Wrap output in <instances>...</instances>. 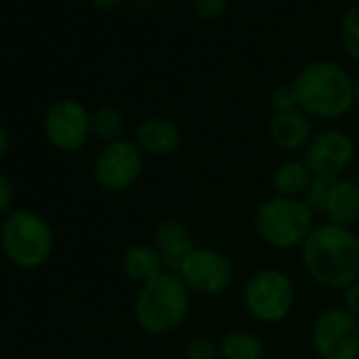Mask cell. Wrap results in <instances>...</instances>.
Here are the masks:
<instances>
[{"label": "cell", "mask_w": 359, "mask_h": 359, "mask_svg": "<svg viewBox=\"0 0 359 359\" xmlns=\"http://www.w3.org/2000/svg\"><path fill=\"white\" fill-rule=\"evenodd\" d=\"M193 296L216 298L231 290L235 283L233 260L216 248H195L189 258L173 271Z\"/></svg>", "instance_id": "cell-8"}, {"label": "cell", "mask_w": 359, "mask_h": 359, "mask_svg": "<svg viewBox=\"0 0 359 359\" xmlns=\"http://www.w3.org/2000/svg\"><path fill=\"white\" fill-rule=\"evenodd\" d=\"M357 156L359 152L351 133L336 127L315 131L306 150L302 152V158L313 175L323 177H344V173L355 167Z\"/></svg>", "instance_id": "cell-10"}, {"label": "cell", "mask_w": 359, "mask_h": 359, "mask_svg": "<svg viewBox=\"0 0 359 359\" xmlns=\"http://www.w3.org/2000/svg\"><path fill=\"white\" fill-rule=\"evenodd\" d=\"M311 348L317 359H359V319L342 304L321 309L311 323Z\"/></svg>", "instance_id": "cell-7"}, {"label": "cell", "mask_w": 359, "mask_h": 359, "mask_svg": "<svg viewBox=\"0 0 359 359\" xmlns=\"http://www.w3.org/2000/svg\"><path fill=\"white\" fill-rule=\"evenodd\" d=\"M241 298L254 321L277 325L285 321L296 306V285L283 269L262 266L245 279Z\"/></svg>", "instance_id": "cell-6"}, {"label": "cell", "mask_w": 359, "mask_h": 359, "mask_svg": "<svg viewBox=\"0 0 359 359\" xmlns=\"http://www.w3.org/2000/svg\"><path fill=\"white\" fill-rule=\"evenodd\" d=\"M0 248L18 269H41L55 250V233L49 220L30 210H13L0 224Z\"/></svg>", "instance_id": "cell-5"}, {"label": "cell", "mask_w": 359, "mask_h": 359, "mask_svg": "<svg viewBox=\"0 0 359 359\" xmlns=\"http://www.w3.org/2000/svg\"><path fill=\"white\" fill-rule=\"evenodd\" d=\"M146 154L129 137L104 144L93 163L95 184L106 193H125L144 173Z\"/></svg>", "instance_id": "cell-9"}, {"label": "cell", "mask_w": 359, "mask_h": 359, "mask_svg": "<svg viewBox=\"0 0 359 359\" xmlns=\"http://www.w3.org/2000/svg\"><path fill=\"white\" fill-rule=\"evenodd\" d=\"M222 359H266V346L262 338L250 330H231L220 340Z\"/></svg>", "instance_id": "cell-18"}, {"label": "cell", "mask_w": 359, "mask_h": 359, "mask_svg": "<svg viewBox=\"0 0 359 359\" xmlns=\"http://www.w3.org/2000/svg\"><path fill=\"white\" fill-rule=\"evenodd\" d=\"M306 277L321 290L344 292L359 279V235L332 222H317L298 250Z\"/></svg>", "instance_id": "cell-1"}, {"label": "cell", "mask_w": 359, "mask_h": 359, "mask_svg": "<svg viewBox=\"0 0 359 359\" xmlns=\"http://www.w3.org/2000/svg\"><path fill=\"white\" fill-rule=\"evenodd\" d=\"M325 222L353 229L359 222V182L355 177H338L330 191L325 210L321 214Z\"/></svg>", "instance_id": "cell-15"}, {"label": "cell", "mask_w": 359, "mask_h": 359, "mask_svg": "<svg viewBox=\"0 0 359 359\" xmlns=\"http://www.w3.org/2000/svg\"><path fill=\"white\" fill-rule=\"evenodd\" d=\"M317 226V214L304 199L271 195L254 212V231L258 239L277 252L300 250Z\"/></svg>", "instance_id": "cell-4"}, {"label": "cell", "mask_w": 359, "mask_h": 359, "mask_svg": "<svg viewBox=\"0 0 359 359\" xmlns=\"http://www.w3.org/2000/svg\"><path fill=\"white\" fill-rule=\"evenodd\" d=\"M342 306L359 319V279L342 292Z\"/></svg>", "instance_id": "cell-26"}, {"label": "cell", "mask_w": 359, "mask_h": 359, "mask_svg": "<svg viewBox=\"0 0 359 359\" xmlns=\"http://www.w3.org/2000/svg\"><path fill=\"white\" fill-rule=\"evenodd\" d=\"M121 269H123L125 277L140 287L154 281L163 273H167V266L152 243L150 245L135 243V245L127 248L121 258Z\"/></svg>", "instance_id": "cell-17"}, {"label": "cell", "mask_w": 359, "mask_h": 359, "mask_svg": "<svg viewBox=\"0 0 359 359\" xmlns=\"http://www.w3.org/2000/svg\"><path fill=\"white\" fill-rule=\"evenodd\" d=\"M13 201H15V187L5 173H0V216H9L13 212Z\"/></svg>", "instance_id": "cell-25"}, {"label": "cell", "mask_w": 359, "mask_h": 359, "mask_svg": "<svg viewBox=\"0 0 359 359\" xmlns=\"http://www.w3.org/2000/svg\"><path fill=\"white\" fill-rule=\"evenodd\" d=\"M353 93H355V106L359 108V70L353 74Z\"/></svg>", "instance_id": "cell-29"}, {"label": "cell", "mask_w": 359, "mask_h": 359, "mask_svg": "<svg viewBox=\"0 0 359 359\" xmlns=\"http://www.w3.org/2000/svg\"><path fill=\"white\" fill-rule=\"evenodd\" d=\"M133 3H137V5H144V7H150V5H158L161 0H133Z\"/></svg>", "instance_id": "cell-30"}, {"label": "cell", "mask_w": 359, "mask_h": 359, "mask_svg": "<svg viewBox=\"0 0 359 359\" xmlns=\"http://www.w3.org/2000/svg\"><path fill=\"white\" fill-rule=\"evenodd\" d=\"M313 135H315L313 118L306 112H302L300 108L273 112V116L269 121L271 144L290 156L304 152Z\"/></svg>", "instance_id": "cell-12"}, {"label": "cell", "mask_w": 359, "mask_h": 359, "mask_svg": "<svg viewBox=\"0 0 359 359\" xmlns=\"http://www.w3.org/2000/svg\"><path fill=\"white\" fill-rule=\"evenodd\" d=\"M229 9V0H193V11L203 22L220 20Z\"/></svg>", "instance_id": "cell-23"}, {"label": "cell", "mask_w": 359, "mask_h": 359, "mask_svg": "<svg viewBox=\"0 0 359 359\" xmlns=\"http://www.w3.org/2000/svg\"><path fill=\"white\" fill-rule=\"evenodd\" d=\"M125 129H127L125 114L116 106L104 104L91 112V135H95L100 142L110 144V142L123 140Z\"/></svg>", "instance_id": "cell-19"}, {"label": "cell", "mask_w": 359, "mask_h": 359, "mask_svg": "<svg viewBox=\"0 0 359 359\" xmlns=\"http://www.w3.org/2000/svg\"><path fill=\"white\" fill-rule=\"evenodd\" d=\"M313 171L304 163L302 156H287L281 163L275 165L271 173V189L273 195L290 197V199H302L313 182Z\"/></svg>", "instance_id": "cell-16"}, {"label": "cell", "mask_w": 359, "mask_h": 359, "mask_svg": "<svg viewBox=\"0 0 359 359\" xmlns=\"http://www.w3.org/2000/svg\"><path fill=\"white\" fill-rule=\"evenodd\" d=\"M152 245L161 254L167 271H175L195 248H199L193 229L184 220L171 216L156 222L152 231Z\"/></svg>", "instance_id": "cell-13"}, {"label": "cell", "mask_w": 359, "mask_h": 359, "mask_svg": "<svg viewBox=\"0 0 359 359\" xmlns=\"http://www.w3.org/2000/svg\"><path fill=\"white\" fill-rule=\"evenodd\" d=\"M355 180H357V182H359V156H357V161H355Z\"/></svg>", "instance_id": "cell-31"}, {"label": "cell", "mask_w": 359, "mask_h": 359, "mask_svg": "<svg viewBox=\"0 0 359 359\" xmlns=\"http://www.w3.org/2000/svg\"><path fill=\"white\" fill-rule=\"evenodd\" d=\"M269 102H271V106H273L275 112L298 108V102H296V93H294L292 83H290V85H277V87L271 91Z\"/></svg>", "instance_id": "cell-24"}, {"label": "cell", "mask_w": 359, "mask_h": 359, "mask_svg": "<svg viewBox=\"0 0 359 359\" xmlns=\"http://www.w3.org/2000/svg\"><path fill=\"white\" fill-rule=\"evenodd\" d=\"M133 142L146 156L165 158L182 146V131L177 123L167 116H148L135 127Z\"/></svg>", "instance_id": "cell-14"}, {"label": "cell", "mask_w": 359, "mask_h": 359, "mask_svg": "<svg viewBox=\"0 0 359 359\" xmlns=\"http://www.w3.org/2000/svg\"><path fill=\"white\" fill-rule=\"evenodd\" d=\"M89 3L93 5V7H97V9H102V11H116L125 0H89Z\"/></svg>", "instance_id": "cell-27"}, {"label": "cell", "mask_w": 359, "mask_h": 359, "mask_svg": "<svg viewBox=\"0 0 359 359\" xmlns=\"http://www.w3.org/2000/svg\"><path fill=\"white\" fill-rule=\"evenodd\" d=\"M182 359H222L218 340L210 336H195L187 346Z\"/></svg>", "instance_id": "cell-22"}, {"label": "cell", "mask_w": 359, "mask_h": 359, "mask_svg": "<svg viewBox=\"0 0 359 359\" xmlns=\"http://www.w3.org/2000/svg\"><path fill=\"white\" fill-rule=\"evenodd\" d=\"M334 180H338V177H323V175H315L313 177V182H311V187H309V191H306V195L302 197L304 199V203L317 214V216H321L323 214V210H325V203H327V197H330V191H332V187H334Z\"/></svg>", "instance_id": "cell-21"}, {"label": "cell", "mask_w": 359, "mask_h": 359, "mask_svg": "<svg viewBox=\"0 0 359 359\" xmlns=\"http://www.w3.org/2000/svg\"><path fill=\"white\" fill-rule=\"evenodd\" d=\"M298 108L311 118L336 121L355 108L353 74L330 60H315L292 81Z\"/></svg>", "instance_id": "cell-2"}, {"label": "cell", "mask_w": 359, "mask_h": 359, "mask_svg": "<svg viewBox=\"0 0 359 359\" xmlns=\"http://www.w3.org/2000/svg\"><path fill=\"white\" fill-rule=\"evenodd\" d=\"M193 294L173 271L142 285L133 300V319L148 336H169L184 325Z\"/></svg>", "instance_id": "cell-3"}, {"label": "cell", "mask_w": 359, "mask_h": 359, "mask_svg": "<svg viewBox=\"0 0 359 359\" xmlns=\"http://www.w3.org/2000/svg\"><path fill=\"white\" fill-rule=\"evenodd\" d=\"M338 36L344 53L351 60L359 62V5L346 9V13L342 15L338 26Z\"/></svg>", "instance_id": "cell-20"}, {"label": "cell", "mask_w": 359, "mask_h": 359, "mask_svg": "<svg viewBox=\"0 0 359 359\" xmlns=\"http://www.w3.org/2000/svg\"><path fill=\"white\" fill-rule=\"evenodd\" d=\"M11 148V137H9V131L0 125V158H3Z\"/></svg>", "instance_id": "cell-28"}, {"label": "cell", "mask_w": 359, "mask_h": 359, "mask_svg": "<svg viewBox=\"0 0 359 359\" xmlns=\"http://www.w3.org/2000/svg\"><path fill=\"white\" fill-rule=\"evenodd\" d=\"M43 129L53 148L76 152L91 137V112L76 100H57L45 112Z\"/></svg>", "instance_id": "cell-11"}]
</instances>
